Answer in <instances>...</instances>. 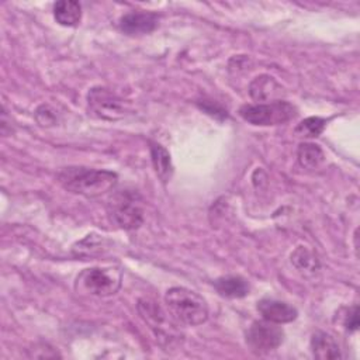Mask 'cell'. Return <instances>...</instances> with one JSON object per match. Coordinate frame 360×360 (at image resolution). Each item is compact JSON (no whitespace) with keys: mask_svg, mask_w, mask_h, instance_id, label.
<instances>
[{"mask_svg":"<svg viewBox=\"0 0 360 360\" xmlns=\"http://www.w3.org/2000/svg\"><path fill=\"white\" fill-rule=\"evenodd\" d=\"M117 174L110 170L89 167H65L58 180L63 188L84 197H98L114 188Z\"/></svg>","mask_w":360,"mask_h":360,"instance_id":"cell-1","label":"cell"},{"mask_svg":"<svg viewBox=\"0 0 360 360\" xmlns=\"http://www.w3.org/2000/svg\"><path fill=\"white\" fill-rule=\"evenodd\" d=\"M165 304L173 319L183 325L197 326L207 321L208 307L205 300L184 287H172L165 294Z\"/></svg>","mask_w":360,"mask_h":360,"instance_id":"cell-2","label":"cell"},{"mask_svg":"<svg viewBox=\"0 0 360 360\" xmlns=\"http://www.w3.org/2000/svg\"><path fill=\"white\" fill-rule=\"evenodd\" d=\"M121 281L122 274L115 267H91L79 273L75 288L93 297H110L120 290Z\"/></svg>","mask_w":360,"mask_h":360,"instance_id":"cell-3","label":"cell"},{"mask_svg":"<svg viewBox=\"0 0 360 360\" xmlns=\"http://www.w3.org/2000/svg\"><path fill=\"white\" fill-rule=\"evenodd\" d=\"M239 115L253 125H278L294 118L295 107L284 100L245 104L239 108Z\"/></svg>","mask_w":360,"mask_h":360,"instance_id":"cell-4","label":"cell"},{"mask_svg":"<svg viewBox=\"0 0 360 360\" xmlns=\"http://www.w3.org/2000/svg\"><path fill=\"white\" fill-rule=\"evenodd\" d=\"M111 221L122 229H135L143 221L141 197L134 191H122L117 194L108 208Z\"/></svg>","mask_w":360,"mask_h":360,"instance_id":"cell-5","label":"cell"},{"mask_svg":"<svg viewBox=\"0 0 360 360\" xmlns=\"http://www.w3.org/2000/svg\"><path fill=\"white\" fill-rule=\"evenodd\" d=\"M284 339V332L270 321H255L246 330V345L252 352L263 354L277 349Z\"/></svg>","mask_w":360,"mask_h":360,"instance_id":"cell-6","label":"cell"},{"mask_svg":"<svg viewBox=\"0 0 360 360\" xmlns=\"http://www.w3.org/2000/svg\"><path fill=\"white\" fill-rule=\"evenodd\" d=\"M90 111L103 120L115 121L125 115L124 101L105 87H94L87 96Z\"/></svg>","mask_w":360,"mask_h":360,"instance_id":"cell-7","label":"cell"},{"mask_svg":"<svg viewBox=\"0 0 360 360\" xmlns=\"http://www.w3.org/2000/svg\"><path fill=\"white\" fill-rule=\"evenodd\" d=\"M138 311L141 316L149 323V326L155 330L156 336H169L172 338V333L174 332V328L170 325L166 314L160 309V307L150 301V300H139L138 302Z\"/></svg>","mask_w":360,"mask_h":360,"instance_id":"cell-8","label":"cell"},{"mask_svg":"<svg viewBox=\"0 0 360 360\" xmlns=\"http://www.w3.org/2000/svg\"><path fill=\"white\" fill-rule=\"evenodd\" d=\"M158 27V15L148 11H132L120 18V30L128 35L149 34Z\"/></svg>","mask_w":360,"mask_h":360,"instance_id":"cell-9","label":"cell"},{"mask_svg":"<svg viewBox=\"0 0 360 360\" xmlns=\"http://www.w3.org/2000/svg\"><path fill=\"white\" fill-rule=\"evenodd\" d=\"M257 311L263 316V319L274 322V323H288L292 322L298 312L294 307L288 305L284 301L263 298L257 302Z\"/></svg>","mask_w":360,"mask_h":360,"instance_id":"cell-10","label":"cell"},{"mask_svg":"<svg viewBox=\"0 0 360 360\" xmlns=\"http://www.w3.org/2000/svg\"><path fill=\"white\" fill-rule=\"evenodd\" d=\"M249 91H250V96L253 100L269 101V103L280 100V97L283 94L281 86L274 80V77L267 76V75L257 76L250 83Z\"/></svg>","mask_w":360,"mask_h":360,"instance_id":"cell-11","label":"cell"},{"mask_svg":"<svg viewBox=\"0 0 360 360\" xmlns=\"http://www.w3.org/2000/svg\"><path fill=\"white\" fill-rule=\"evenodd\" d=\"M311 350L314 357L321 360H329V359H340V347L336 339L323 330H318L311 338Z\"/></svg>","mask_w":360,"mask_h":360,"instance_id":"cell-12","label":"cell"},{"mask_svg":"<svg viewBox=\"0 0 360 360\" xmlns=\"http://www.w3.org/2000/svg\"><path fill=\"white\" fill-rule=\"evenodd\" d=\"M215 290L219 295L226 298H242L249 294V284L240 276H225L214 281Z\"/></svg>","mask_w":360,"mask_h":360,"instance_id":"cell-13","label":"cell"},{"mask_svg":"<svg viewBox=\"0 0 360 360\" xmlns=\"http://www.w3.org/2000/svg\"><path fill=\"white\" fill-rule=\"evenodd\" d=\"M55 20L65 27H75L82 20V7L73 0H60L53 6Z\"/></svg>","mask_w":360,"mask_h":360,"instance_id":"cell-14","label":"cell"},{"mask_svg":"<svg viewBox=\"0 0 360 360\" xmlns=\"http://www.w3.org/2000/svg\"><path fill=\"white\" fill-rule=\"evenodd\" d=\"M291 263L298 271L304 274H314L319 270V260L316 255L307 246H298L292 252Z\"/></svg>","mask_w":360,"mask_h":360,"instance_id":"cell-15","label":"cell"},{"mask_svg":"<svg viewBox=\"0 0 360 360\" xmlns=\"http://www.w3.org/2000/svg\"><path fill=\"white\" fill-rule=\"evenodd\" d=\"M298 163L305 169H316L325 160L322 149L311 142H304L298 146L297 150Z\"/></svg>","mask_w":360,"mask_h":360,"instance_id":"cell-16","label":"cell"},{"mask_svg":"<svg viewBox=\"0 0 360 360\" xmlns=\"http://www.w3.org/2000/svg\"><path fill=\"white\" fill-rule=\"evenodd\" d=\"M150 156L156 174L163 181H167L172 174V162L169 152L159 143H150Z\"/></svg>","mask_w":360,"mask_h":360,"instance_id":"cell-17","label":"cell"},{"mask_svg":"<svg viewBox=\"0 0 360 360\" xmlns=\"http://www.w3.org/2000/svg\"><path fill=\"white\" fill-rule=\"evenodd\" d=\"M326 121L319 117H308L295 127V134L304 138H315L325 129Z\"/></svg>","mask_w":360,"mask_h":360,"instance_id":"cell-18","label":"cell"},{"mask_svg":"<svg viewBox=\"0 0 360 360\" xmlns=\"http://www.w3.org/2000/svg\"><path fill=\"white\" fill-rule=\"evenodd\" d=\"M35 117H37V121H38L41 125H52V124H55V120H56L53 111H52L48 105H41V107L37 110Z\"/></svg>","mask_w":360,"mask_h":360,"instance_id":"cell-19","label":"cell"},{"mask_svg":"<svg viewBox=\"0 0 360 360\" xmlns=\"http://www.w3.org/2000/svg\"><path fill=\"white\" fill-rule=\"evenodd\" d=\"M343 326L349 330V332H354L359 328V315H357V307L353 305L352 308L347 309L346 315H345V321H343Z\"/></svg>","mask_w":360,"mask_h":360,"instance_id":"cell-20","label":"cell"}]
</instances>
